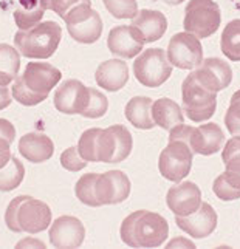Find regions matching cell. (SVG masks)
<instances>
[{
  "instance_id": "1",
  "label": "cell",
  "mask_w": 240,
  "mask_h": 249,
  "mask_svg": "<svg viewBox=\"0 0 240 249\" xmlns=\"http://www.w3.org/2000/svg\"><path fill=\"white\" fill-rule=\"evenodd\" d=\"M119 235L130 248H158L166 242L169 225L157 212L135 211L121 223Z\"/></svg>"
},
{
  "instance_id": "2",
  "label": "cell",
  "mask_w": 240,
  "mask_h": 249,
  "mask_svg": "<svg viewBox=\"0 0 240 249\" xmlns=\"http://www.w3.org/2000/svg\"><path fill=\"white\" fill-rule=\"evenodd\" d=\"M61 39V25L53 20H47L37 23L28 31H17L14 36V45L23 57L48 59L56 53Z\"/></svg>"
},
{
  "instance_id": "3",
  "label": "cell",
  "mask_w": 240,
  "mask_h": 249,
  "mask_svg": "<svg viewBox=\"0 0 240 249\" xmlns=\"http://www.w3.org/2000/svg\"><path fill=\"white\" fill-rule=\"evenodd\" d=\"M220 6L214 0H189L185 11V31L199 39L212 36L220 27Z\"/></svg>"
},
{
  "instance_id": "4",
  "label": "cell",
  "mask_w": 240,
  "mask_h": 249,
  "mask_svg": "<svg viewBox=\"0 0 240 249\" xmlns=\"http://www.w3.org/2000/svg\"><path fill=\"white\" fill-rule=\"evenodd\" d=\"M133 74L144 87L155 89L165 84L172 74V65L167 61L166 51L161 48H149L135 59Z\"/></svg>"
},
{
  "instance_id": "5",
  "label": "cell",
  "mask_w": 240,
  "mask_h": 249,
  "mask_svg": "<svg viewBox=\"0 0 240 249\" xmlns=\"http://www.w3.org/2000/svg\"><path fill=\"white\" fill-rule=\"evenodd\" d=\"M182 98L183 111L194 123H204L216 113L217 93L204 89L191 74H187V78L183 81Z\"/></svg>"
},
{
  "instance_id": "6",
  "label": "cell",
  "mask_w": 240,
  "mask_h": 249,
  "mask_svg": "<svg viewBox=\"0 0 240 249\" xmlns=\"http://www.w3.org/2000/svg\"><path fill=\"white\" fill-rule=\"evenodd\" d=\"M68 34L79 44H93L102 34V19L92 3H82L68 13L64 19Z\"/></svg>"
},
{
  "instance_id": "7",
  "label": "cell",
  "mask_w": 240,
  "mask_h": 249,
  "mask_svg": "<svg viewBox=\"0 0 240 249\" xmlns=\"http://www.w3.org/2000/svg\"><path fill=\"white\" fill-rule=\"evenodd\" d=\"M194 152L186 142L182 141H169L166 149H163L158 169L160 174L172 183H180L185 177L189 175L192 167Z\"/></svg>"
},
{
  "instance_id": "8",
  "label": "cell",
  "mask_w": 240,
  "mask_h": 249,
  "mask_svg": "<svg viewBox=\"0 0 240 249\" xmlns=\"http://www.w3.org/2000/svg\"><path fill=\"white\" fill-rule=\"evenodd\" d=\"M167 61L172 67L182 70H194L203 61V47L200 39L189 33H177L170 37L167 51Z\"/></svg>"
},
{
  "instance_id": "9",
  "label": "cell",
  "mask_w": 240,
  "mask_h": 249,
  "mask_svg": "<svg viewBox=\"0 0 240 249\" xmlns=\"http://www.w3.org/2000/svg\"><path fill=\"white\" fill-rule=\"evenodd\" d=\"M78 152L89 162H112L115 155V140L110 128L85 130L79 138Z\"/></svg>"
},
{
  "instance_id": "10",
  "label": "cell",
  "mask_w": 240,
  "mask_h": 249,
  "mask_svg": "<svg viewBox=\"0 0 240 249\" xmlns=\"http://www.w3.org/2000/svg\"><path fill=\"white\" fill-rule=\"evenodd\" d=\"M191 76L204 89L219 93L220 90L229 87L231 81H233V70H231L229 64L222 59L208 57L202 61L199 67L194 68Z\"/></svg>"
},
{
  "instance_id": "11",
  "label": "cell",
  "mask_w": 240,
  "mask_h": 249,
  "mask_svg": "<svg viewBox=\"0 0 240 249\" xmlns=\"http://www.w3.org/2000/svg\"><path fill=\"white\" fill-rule=\"evenodd\" d=\"M89 87L78 81L68 79L57 87L55 93V107L64 115H81L89 104Z\"/></svg>"
},
{
  "instance_id": "12",
  "label": "cell",
  "mask_w": 240,
  "mask_h": 249,
  "mask_svg": "<svg viewBox=\"0 0 240 249\" xmlns=\"http://www.w3.org/2000/svg\"><path fill=\"white\" fill-rule=\"evenodd\" d=\"M143 33L133 25H121L110 30L107 47L112 53L123 59H132L140 54L144 48Z\"/></svg>"
},
{
  "instance_id": "13",
  "label": "cell",
  "mask_w": 240,
  "mask_h": 249,
  "mask_svg": "<svg viewBox=\"0 0 240 249\" xmlns=\"http://www.w3.org/2000/svg\"><path fill=\"white\" fill-rule=\"evenodd\" d=\"M17 223L20 231L27 234H39L51 225L50 206L40 200L27 196L17 211Z\"/></svg>"
},
{
  "instance_id": "14",
  "label": "cell",
  "mask_w": 240,
  "mask_h": 249,
  "mask_svg": "<svg viewBox=\"0 0 240 249\" xmlns=\"http://www.w3.org/2000/svg\"><path fill=\"white\" fill-rule=\"evenodd\" d=\"M175 223L192 238H206L217 228V213L209 203L202 201L200 208L189 215H175Z\"/></svg>"
},
{
  "instance_id": "15",
  "label": "cell",
  "mask_w": 240,
  "mask_h": 249,
  "mask_svg": "<svg viewBox=\"0 0 240 249\" xmlns=\"http://www.w3.org/2000/svg\"><path fill=\"white\" fill-rule=\"evenodd\" d=\"M61 78V70L47 62H28L22 74L25 85L42 96H48V93L59 84Z\"/></svg>"
},
{
  "instance_id": "16",
  "label": "cell",
  "mask_w": 240,
  "mask_h": 249,
  "mask_svg": "<svg viewBox=\"0 0 240 249\" xmlns=\"http://www.w3.org/2000/svg\"><path fill=\"white\" fill-rule=\"evenodd\" d=\"M48 235L55 248H79L85 238V228L76 217L62 215L51 223Z\"/></svg>"
},
{
  "instance_id": "17",
  "label": "cell",
  "mask_w": 240,
  "mask_h": 249,
  "mask_svg": "<svg viewBox=\"0 0 240 249\" xmlns=\"http://www.w3.org/2000/svg\"><path fill=\"white\" fill-rule=\"evenodd\" d=\"M166 204L175 215H189L202 204V191L192 181H183L167 191Z\"/></svg>"
},
{
  "instance_id": "18",
  "label": "cell",
  "mask_w": 240,
  "mask_h": 249,
  "mask_svg": "<svg viewBox=\"0 0 240 249\" xmlns=\"http://www.w3.org/2000/svg\"><path fill=\"white\" fill-rule=\"evenodd\" d=\"M223 142L225 135L222 132L220 125H217L216 123H208L194 127L189 140V147L194 153L208 157L217 153L222 149Z\"/></svg>"
},
{
  "instance_id": "19",
  "label": "cell",
  "mask_w": 240,
  "mask_h": 249,
  "mask_svg": "<svg viewBox=\"0 0 240 249\" xmlns=\"http://www.w3.org/2000/svg\"><path fill=\"white\" fill-rule=\"evenodd\" d=\"M95 79L101 89L107 91H118L129 81V67L121 59H109L99 64Z\"/></svg>"
},
{
  "instance_id": "20",
  "label": "cell",
  "mask_w": 240,
  "mask_h": 249,
  "mask_svg": "<svg viewBox=\"0 0 240 249\" xmlns=\"http://www.w3.org/2000/svg\"><path fill=\"white\" fill-rule=\"evenodd\" d=\"M55 145L47 135L42 133H27L19 141V153L34 164L45 162L53 157Z\"/></svg>"
},
{
  "instance_id": "21",
  "label": "cell",
  "mask_w": 240,
  "mask_h": 249,
  "mask_svg": "<svg viewBox=\"0 0 240 249\" xmlns=\"http://www.w3.org/2000/svg\"><path fill=\"white\" fill-rule=\"evenodd\" d=\"M132 20L133 22L130 25H133L143 33L146 44L161 39L163 34L167 30V20L165 14L155 10H141Z\"/></svg>"
},
{
  "instance_id": "22",
  "label": "cell",
  "mask_w": 240,
  "mask_h": 249,
  "mask_svg": "<svg viewBox=\"0 0 240 249\" xmlns=\"http://www.w3.org/2000/svg\"><path fill=\"white\" fill-rule=\"evenodd\" d=\"M152 118L155 125H160L165 130H170L178 124L185 123L183 110L175 101L169 98L157 99L152 104Z\"/></svg>"
},
{
  "instance_id": "23",
  "label": "cell",
  "mask_w": 240,
  "mask_h": 249,
  "mask_svg": "<svg viewBox=\"0 0 240 249\" xmlns=\"http://www.w3.org/2000/svg\"><path fill=\"white\" fill-rule=\"evenodd\" d=\"M152 104L153 101L148 96H135L127 102L126 106V118L127 121L133 124L141 130H150L155 127L152 118Z\"/></svg>"
},
{
  "instance_id": "24",
  "label": "cell",
  "mask_w": 240,
  "mask_h": 249,
  "mask_svg": "<svg viewBox=\"0 0 240 249\" xmlns=\"http://www.w3.org/2000/svg\"><path fill=\"white\" fill-rule=\"evenodd\" d=\"M44 13L45 8L42 6L40 0H20L14 11V22L20 31H28L40 23Z\"/></svg>"
},
{
  "instance_id": "25",
  "label": "cell",
  "mask_w": 240,
  "mask_h": 249,
  "mask_svg": "<svg viewBox=\"0 0 240 249\" xmlns=\"http://www.w3.org/2000/svg\"><path fill=\"white\" fill-rule=\"evenodd\" d=\"M20 70V53L19 50L8 45L0 44V85L8 87Z\"/></svg>"
},
{
  "instance_id": "26",
  "label": "cell",
  "mask_w": 240,
  "mask_h": 249,
  "mask_svg": "<svg viewBox=\"0 0 240 249\" xmlns=\"http://www.w3.org/2000/svg\"><path fill=\"white\" fill-rule=\"evenodd\" d=\"M222 53L229 61L240 62V19H234L228 22L220 40Z\"/></svg>"
},
{
  "instance_id": "27",
  "label": "cell",
  "mask_w": 240,
  "mask_h": 249,
  "mask_svg": "<svg viewBox=\"0 0 240 249\" xmlns=\"http://www.w3.org/2000/svg\"><path fill=\"white\" fill-rule=\"evenodd\" d=\"M25 178V167L22 161L16 157H11L10 162L0 169V191L10 192L17 189Z\"/></svg>"
},
{
  "instance_id": "28",
  "label": "cell",
  "mask_w": 240,
  "mask_h": 249,
  "mask_svg": "<svg viewBox=\"0 0 240 249\" xmlns=\"http://www.w3.org/2000/svg\"><path fill=\"white\" fill-rule=\"evenodd\" d=\"M110 132L113 135V140H115V155L112 162H121L124 161L130 152L133 149V140H132V135L127 128L121 124H116L109 127Z\"/></svg>"
},
{
  "instance_id": "29",
  "label": "cell",
  "mask_w": 240,
  "mask_h": 249,
  "mask_svg": "<svg viewBox=\"0 0 240 249\" xmlns=\"http://www.w3.org/2000/svg\"><path fill=\"white\" fill-rule=\"evenodd\" d=\"M98 174H85L82 175L74 186V194L78 200L90 208H99V201L96 198L95 184H96Z\"/></svg>"
},
{
  "instance_id": "30",
  "label": "cell",
  "mask_w": 240,
  "mask_h": 249,
  "mask_svg": "<svg viewBox=\"0 0 240 249\" xmlns=\"http://www.w3.org/2000/svg\"><path fill=\"white\" fill-rule=\"evenodd\" d=\"M11 96H13V99H16L19 104H22L25 107L37 106V104H40V102H44L47 99V96H42V94L31 91L27 85H25V82L22 79V74L17 76V78L14 79L13 89H11Z\"/></svg>"
},
{
  "instance_id": "31",
  "label": "cell",
  "mask_w": 240,
  "mask_h": 249,
  "mask_svg": "<svg viewBox=\"0 0 240 249\" xmlns=\"http://www.w3.org/2000/svg\"><path fill=\"white\" fill-rule=\"evenodd\" d=\"M89 91H90V98H89V104L87 107L84 108L82 111V116L85 118H90V119H98V118H102L109 110V99L104 93H101L99 90L96 89H90L89 87Z\"/></svg>"
},
{
  "instance_id": "32",
  "label": "cell",
  "mask_w": 240,
  "mask_h": 249,
  "mask_svg": "<svg viewBox=\"0 0 240 249\" xmlns=\"http://www.w3.org/2000/svg\"><path fill=\"white\" fill-rule=\"evenodd\" d=\"M106 10L116 19H133L138 14L136 0H102Z\"/></svg>"
},
{
  "instance_id": "33",
  "label": "cell",
  "mask_w": 240,
  "mask_h": 249,
  "mask_svg": "<svg viewBox=\"0 0 240 249\" xmlns=\"http://www.w3.org/2000/svg\"><path fill=\"white\" fill-rule=\"evenodd\" d=\"M107 175L113 186V204L123 203L130 195V179L121 170H109Z\"/></svg>"
},
{
  "instance_id": "34",
  "label": "cell",
  "mask_w": 240,
  "mask_h": 249,
  "mask_svg": "<svg viewBox=\"0 0 240 249\" xmlns=\"http://www.w3.org/2000/svg\"><path fill=\"white\" fill-rule=\"evenodd\" d=\"M212 191L217 195V198H220L222 201H234L240 198V187L231 183L225 174L219 175L214 179Z\"/></svg>"
},
{
  "instance_id": "35",
  "label": "cell",
  "mask_w": 240,
  "mask_h": 249,
  "mask_svg": "<svg viewBox=\"0 0 240 249\" xmlns=\"http://www.w3.org/2000/svg\"><path fill=\"white\" fill-rule=\"evenodd\" d=\"M40 3L45 10L55 11L61 19H64L76 6H79L82 3H92V0H40Z\"/></svg>"
},
{
  "instance_id": "36",
  "label": "cell",
  "mask_w": 240,
  "mask_h": 249,
  "mask_svg": "<svg viewBox=\"0 0 240 249\" xmlns=\"http://www.w3.org/2000/svg\"><path fill=\"white\" fill-rule=\"evenodd\" d=\"M61 164L68 172H79L89 164V161H85L78 152V147H68L62 152L61 155Z\"/></svg>"
},
{
  "instance_id": "37",
  "label": "cell",
  "mask_w": 240,
  "mask_h": 249,
  "mask_svg": "<svg viewBox=\"0 0 240 249\" xmlns=\"http://www.w3.org/2000/svg\"><path fill=\"white\" fill-rule=\"evenodd\" d=\"M28 195H20V196H16V198L11 200V203L8 204L6 212H5V225L6 228L13 231V232H22L19 223H17V211H19V206L22 204V201L27 198Z\"/></svg>"
},
{
  "instance_id": "38",
  "label": "cell",
  "mask_w": 240,
  "mask_h": 249,
  "mask_svg": "<svg viewBox=\"0 0 240 249\" xmlns=\"http://www.w3.org/2000/svg\"><path fill=\"white\" fill-rule=\"evenodd\" d=\"M225 124L231 135H240V99L231 101L225 115Z\"/></svg>"
},
{
  "instance_id": "39",
  "label": "cell",
  "mask_w": 240,
  "mask_h": 249,
  "mask_svg": "<svg viewBox=\"0 0 240 249\" xmlns=\"http://www.w3.org/2000/svg\"><path fill=\"white\" fill-rule=\"evenodd\" d=\"M225 175L234 186L240 187V153L225 162Z\"/></svg>"
},
{
  "instance_id": "40",
  "label": "cell",
  "mask_w": 240,
  "mask_h": 249,
  "mask_svg": "<svg viewBox=\"0 0 240 249\" xmlns=\"http://www.w3.org/2000/svg\"><path fill=\"white\" fill-rule=\"evenodd\" d=\"M192 130H194V127L186 125L185 123L178 124V125H175L174 128H170V130H169V141H182V142H186L187 145H189Z\"/></svg>"
},
{
  "instance_id": "41",
  "label": "cell",
  "mask_w": 240,
  "mask_h": 249,
  "mask_svg": "<svg viewBox=\"0 0 240 249\" xmlns=\"http://www.w3.org/2000/svg\"><path fill=\"white\" fill-rule=\"evenodd\" d=\"M239 153H240V135H236L225 144L223 152H222V160H223V162H226L229 158L239 155Z\"/></svg>"
},
{
  "instance_id": "42",
  "label": "cell",
  "mask_w": 240,
  "mask_h": 249,
  "mask_svg": "<svg viewBox=\"0 0 240 249\" xmlns=\"http://www.w3.org/2000/svg\"><path fill=\"white\" fill-rule=\"evenodd\" d=\"M0 138L10 141L11 144H13V141L16 138V128H14V125L10 121H8V119H2V118H0Z\"/></svg>"
},
{
  "instance_id": "43",
  "label": "cell",
  "mask_w": 240,
  "mask_h": 249,
  "mask_svg": "<svg viewBox=\"0 0 240 249\" xmlns=\"http://www.w3.org/2000/svg\"><path fill=\"white\" fill-rule=\"evenodd\" d=\"M11 142L0 138V169L5 167L11 160Z\"/></svg>"
},
{
  "instance_id": "44",
  "label": "cell",
  "mask_w": 240,
  "mask_h": 249,
  "mask_svg": "<svg viewBox=\"0 0 240 249\" xmlns=\"http://www.w3.org/2000/svg\"><path fill=\"white\" fill-rule=\"evenodd\" d=\"M166 248H195L194 242L187 238H183V237H175L174 240H170V242L166 245Z\"/></svg>"
},
{
  "instance_id": "45",
  "label": "cell",
  "mask_w": 240,
  "mask_h": 249,
  "mask_svg": "<svg viewBox=\"0 0 240 249\" xmlns=\"http://www.w3.org/2000/svg\"><path fill=\"white\" fill-rule=\"evenodd\" d=\"M16 248H45V245L37 238L27 237V238L20 240V242L16 245Z\"/></svg>"
},
{
  "instance_id": "46",
  "label": "cell",
  "mask_w": 240,
  "mask_h": 249,
  "mask_svg": "<svg viewBox=\"0 0 240 249\" xmlns=\"http://www.w3.org/2000/svg\"><path fill=\"white\" fill-rule=\"evenodd\" d=\"M11 96H10V89L5 87V85H0V110L6 108L11 104Z\"/></svg>"
},
{
  "instance_id": "47",
  "label": "cell",
  "mask_w": 240,
  "mask_h": 249,
  "mask_svg": "<svg viewBox=\"0 0 240 249\" xmlns=\"http://www.w3.org/2000/svg\"><path fill=\"white\" fill-rule=\"evenodd\" d=\"M165 3H167V5H180L183 2V0H163Z\"/></svg>"
}]
</instances>
